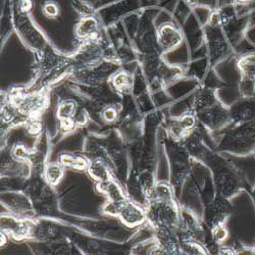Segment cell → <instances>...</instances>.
Masks as SVG:
<instances>
[{"label": "cell", "mask_w": 255, "mask_h": 255, "mask_svg": "<svg viewBox=\"0 0 255 255\" xmlns=\"http://www.w3.org/2000/svg\"><path fill=\"white\" fill-rule=\"evenodd\" d=\"M123 218H124L125 222H127L128 224L136 225V224H140L143 222L144 214L139 207H137L133 204H130L124 208Z\"/></svg>", "instance_id": "cell-1"}, {"label": "cell", "mask_w": 255, "mask_h": 255, "mask_svg": "<svg viewBox=\"0 0 255 255\" xmlns=\"http://www.w3.org/2000/svg\"><path fill=\"white\" fill-rule=\"evenodd\" d=\"M47 176L50 182L55 183L61 177V169L57 165H50L47 171Z\"/></svg>", "instance_id": "cell-2"}, {"label": "cell", "mask_w": 255, "mask_h": 255, "mask_svg": "<svg viewBox=\"0 0 255 255\" xmlns=\"http://www.w3.org/2000/svg\"><path fill=\"white\" fill-rule=\"evenodd\" d=\"M214 236L218 241H223L226 239V237L228 236V232L223 224L216 226L214 230Z\"/></svg>", "instance_id": "cell-3"}, {"label": "cell", "mask_w": 255, "mask_h": 255, "mask_svg": "<svg viewBox=\"0 0 255 255\" xmlns=\"http://www.w3.org/2000/svg\"><path fill=\"white\" fill-rule=\"evenodd\" d=\"M105 117L108 120H113L115 118V112L112 111V110H109L108 112L105 113Z\"/></svg>", "instance_id": "cell-4"}, {"label": "cell", "mask_w": 255, "mask_h": 255, "mask_svg": "<svg viewBox=\"0 0 255 255\" xmlns=\"http://www.w3.org/2000/svg\"><path fill=\"white\" fill-rule=\"evenodd\" d=\"M252 196H253V199H254V202H255V189L253 190V192H252Z\"/></svg>", "instance_id": "cell-5"}, {"label": "cell", "mask_w": 255, "mask_h": 255, "mask_svg": "<svg viewBox=\"0 0 255 255\" xmlns=\"http://www.w3.org/2000/svg\"><path fill=\"white\" fill-rule=\"evenodd\" d=\"M253 253H254V254H255V248H254V250H253Z\"/></svg>", "instance_id": "cell-6"}]
</instances>
